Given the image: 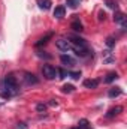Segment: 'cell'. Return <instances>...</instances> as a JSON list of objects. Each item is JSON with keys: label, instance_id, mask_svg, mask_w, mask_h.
I'll use <instances>...</instances> for the list:
<instances>
[{"label": "cell", "instance_id": "14", "mask_svg": "<svg viewBox=\"0 0 127 129\" xmlns=\"http://www.w3.org/2000/svg\"><path fill=\"white\" fill-rule=\"evenodd\" d=\"M84 86H85L87 89H96V87L99 86V81H97V80H85V81H84Z\"/></svg>", "mask_w": 127, "mask_h": 129}, {"label": "cell", "instance_id": "1", "mask_svg": "<svg viewBox=\"0 0 127 129\" xmlns=\"http://www.w3.org/2000/svg\"><path fill=\"white\" fill-rule=\"evenodd\" d=\"M5 89H6L12 96L17 95V93L20 92V89H18V83H17V78H15L14 74H9V75L5 77Z\"/></svg>", "mask_w": 127, "mask_h": 129}, {"label": "cell", "instance_id": "16", "mask_svg": "<svg viewBox=\"0 0 127 129\" xmlns=\"http://www.w3.org/2000/svg\"><path fill=\"white\" fill-rule=\"evenodd\" d=\"M70 27H72V29H73L75 32H82V30H84V29H82V24H81V23H79L78 20H76V21H73Z\"/></svg>", "mask_w": 127, "mask_h": 129}, {"label": "cell", "instance_id": "28", "mask_svg": "<svg viewBox=\"0 0 127 129\" xmlns=\"http://www.w3.org/2000/svg\"><path fill=\"white\" fill-rule=\"evenodd\" d=\"M49 105H51V107H55V105H57V101H55V99H51V101H49Z\"/></svg>", "mask_w": 127, "mask_h": 129}, {"label": "cell", "instance_id": "24", "mask_svg": "<svg viewBox=\"0 0 127 129\" xmlns=\"http://www.w3.org/2000/svg\"><path fill=\"white\" fill-rule=\"evenodd\" d=\"M108 6L112 8V9H117V2H114V0H108Z\"/></svg>", "mask_w": 127, "mask_h": 129}, {"label": "cell", "instance_id": "20", "mask_svg": "<svg viewBox=\"0 0 127 129\" xmlns=\"http://www.w3.org/2000/svg\"><path fill=\"white\" fill-rule=\"evenodd\" d=\"M36 110H37L39 113H45V111H46V105H45V104H37V105H36Z\"/></svg>", "mask_w": 127, "mask_h": 129}, {"label": "cell", "instance_id": "19", "mask_svg": "<svg viewBox=\"0 0 127 129\" xmlns=\"http://www.w3.org/2000/svg\"><path fill=\"white\" fill-rule=\"evenodd\" d=\"M106 45H108V47H109V48H112V47H114V45H115V39H114V38H112V36H109V38H108V39H106Z\"/></svg>", "mask_w": 127, "mask_h": 129}, {"label": "cell", "instance_id": "23", "mask_svg": "<svg viewBox=\"0 0 127 129\" xmlns=\"http://www.w3.org/2000/svg\"><path fill=\"white\" fill-rule=\"evenodd\" d=\"M0 96L5 98V99H9V98H12V95H11L8 90H5V92H2V93H0Z\"/></svg>", "mask_w": 127, "mask_h": 129}, {"label": "cell", "instance_id": "15", "mask_svg": "<svg viewBox=\"0 0 127 129\" xmlns=\"http://www.w3.org/2000/svg\"><path fill=\"white\" fill-rule=\"evenodd\" d=\"M118 78V74L117 72H109L108 75H106V78H105V83H112L114 80H117Z\"/></svg>", "mask_w": 127, "mask_h": 129}, {"label": "cell", "instance_id": "22", "mask_svg": "<svg viewBox=\"0 0 127 129\" xmlns=\"http://www.w3.org/2000/svg\"><path fill=\"white\" fill-rule=\"evenodd\" d=\"M57 75H60L58 78H61V80H63V78H66V77H67V72H66L64 69H57Z\"/></svg>", "mask_w": 127, "mask_h": 129}, {"label": "cell", "instance_id": "2", "mask_svg": "<svg viewBox=\"0 0 127 129\" xmlns=\"http://www.w3.org/2000/svg\"><path fill=\"white\" fill-rule=\"evenodd\" d=\"M42 74H43V77H45L46 80H54V78L57 77V69L52 68L51 64H45V66L42 68Z\"/></svg>", "mask_w": 127, "mask_h": 129}, {"label": "cell", "instance_id": "17", "mask_svg": "<svg viewBox=\"0 0 127 129\" xmlns=\"http://www.w3.org/2000/svg\"><path fill=\"white\" fill-rule=\"evenodd\" d=\"M67 5H69L72 9H76V8L81 5V0H67Z\"/></svg>", "mask_w": 127, "mask_h": 129}, {"label": "cell", "instance_id": "6", "mask_svg": "<svg viewBox=\"0 0 127 129\" xmlns=\"http://www.w3.org/2000/svg\"><path fill=\"white\" fill-rule=\"evenodd\" d=\"M114 21L118 23V24H121L123 27H126V15H124L123 12H115V15H114Z\"/></svg>", "mask_w": 127, "mask_h": 129}, {"label": "cell", "instance_id": "18", "mask_svg": "<svg viewBox=\"0 0 127 129\" xmlns=\"http://www.w3.org/2000/svg\"><path fill=\"white\" fill-rule=\"evenodd\" d=\"M61 90H63V93H72V92L75 90V87H73L72 84H64Z\"/></svg>", "mask_w": 127, "mask_h": 129}, {"label": "cell", "instance_id": "10", "mask_svg": "<svg viewBox=\"0 0 127 129\" xmlns=\"http://www.w3.org/2000/svg\"><path fill=\"white\" fill-rule=\"evenodd\" d=\"M73 129H91V126H90V122L87 119H82V120H79V123Z\"/></svg>", "mask_w": 127, "mask_h": 129}, {"label": "cell", "instance_id": "21", "mask_svg": "<svg viewBox=\"0 0 127 129\" xmlns=\"http://www.w3.org/2000/svg\"><path fill=\"white\" fill-rule=\"evenodd\" d=\"M67 75H70V78H73V80H79L81 72H67Z\"/></svg>", "mask_w": 127, "mask_h": 129}, {"label": "cell", "instance_id": "4", "mask_svg": "<svg viewBox=\"0 0 127 129\" xmlns=\"http://www.w3.org/2000/svg\"><path fill=\"white\" fill-rule=\"evenodd\" d=\"M24 81H26V84H29V86H34V84L39 83V80L36 78V75H33L30 72H24Z\"/></svg>", "mask_w": 127, "mask_h": 129}, {"label": "cell", "instance_id": "25", "mask_svg": "<svg viewBox=\"0 0 127 129\" xmlns=\"http://www.w3.org/2000/svg\"><path fill=\"white\" fill-rule=\"evenodd\" d=\"M37 56H39V57H45V59H49V57H51L49 54H43L42 51H39V53H37Z\"/></svg>", "mask_w": 127, "mask_h": 129}, {"label": "cell", "instance_id": "27", "mask_svg": "<svg viewBox=\"0 0 127 129\" xmlns=\"http://www.w3.org/2000/svg\"><path fill=\"white\" fill-rule=\"evenodd\" d=\"M105 17H106V15H105V12H99V20H100V21H102V20H105Z\"/></svg>", "mask_w": 127, "mask_h": 129}, {"label": "cell", "instance_id": "3", "mask_svg": "<svg viewBox=\"0 0 127 129\" xmlns=\"http://www.w3.org/2000/svg\"><path fill=\"white\" fill-rule=\"evenodd\" d=\"M55 47H57L60 51H64V53H66V51H69V50L72 48V47H70V42H69V41H66V39H58V41L55 42Z\"/></svg>", "mask_w": 127, "mask_h": 129}, {"label": "cell", "instance_id": "26", "mask_svg": "<svg viewBox=\"0 0 127 129\" xmlns=\"http://www.w3.org/2000/svg\"><path fill=\"white\" fill-rule=\"evenodd\" d=\"M17 129H27V125L26 123H18L17 125Z\"/></svg>", "mask_w": 127, "mask_h": 129}, {"label": "cell", "instance_id": "7", "mask_svg": "<svg viewBox=\"0 0 127 129\" xmlns=\"http://www.w3.org/2000/svg\"><path fill=\"white\" fill-rule=\"evenodd\" d=\"M60 60H61V63L66 64V66H75V59H72L70 56H66V54H63V56L60 57Z\"/></svg>", "mask_w": 127, "mask_h": 129}, {"label": "cell", "instance_id": "12", "mask_svg": "<svg viewBox=\"0 0 127 129\" xmlns=\"http://www.w3.org/2000/svg\"><path fill=\"white\" fill-rule=\"evenodd\" d=\"M51 38H52V33H48L46 36L40 38V39H39V41H37V42H36L34 45H36V47H42V45H45V44H46V42H48V41H49Z\"/></svg>", "mask_w": 127, "mask_h": 129}, {"label": "cell", "instance_id": "9", "mask_svg": "<svg viewBox=\"0 0 127 129\" xmlns=\"http://www.w3.org/2000/svg\"><path fill=\"white\" fill-rule=\"evenodd\" d=\"M75 53H76V56H79V57H88V56L91 54V51L88 50V47H87V48H78V50H75Z\"/></svg>", "mask_w": 127, "mask_h": 129}, {"label": "cell", "instance_id": "11", "mask_svg": "<svg viewBox=\"0 0 127 129\" xmlns=\"http://www.w3.org/2000/svg\"><path fill=\"white\" fill-rule=\"evenodd\" d=\"M37 5H39V8L40 9H43V11H48L49 8H51V0H37Z\"/></svg>", "mask_w": 127, "mask_h": 129}, {"label": "cell", "instance_id": "8", "mask_svg": "<svg viewBox=\"0 0 127 129\" xmlns=\"http://www.w3.org/2000/svg\"><path fill=\"white\" fill-rule=\"evenodd\" d=\"M64 14H66L64 6H57V8L54 9V17H55V18H58V20H61V18H63Z\"/></svg>", "mask_w": 127, "mask_h": 129}, {"label": "cell", "instance_id": "5", "mask_svg": "<svg viewBox=\"0 0 127 129\" xmlns=\"http://www.w3.org/2000/svg\"><path fill=\"white\" fill-rule=\"evenodd\" d=\"M121 111H123V107H120V105H117V107H114V108H111L108 113H106V117L108 119H112V117H115V116H118V114H121Z\"/></svg>", "mask_w": 127, "mask_h": 129}, {"label": "cell", "instance_id": "13", "mask_svg": "<svg viewBox=\"0 0 127 129\" xmlns=\"http://www.w3.org/2000/svg\"><path fill=\"white\" fill-rule=\"evenodd\" d=\"M123 93V90H121V87H112L111 90H109V98H117V96H120Z\"/></svg>", "mask_w": 127, "mask_h": 129}]
</instances>
